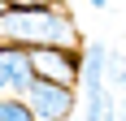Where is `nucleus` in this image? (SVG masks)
<instances>
[{"label":"nucleus","instance_id":"39448f33","mask_svg":"<svg viewBox=\"0 0 126 121\" xmlns=\"http://www.w3.org/2000/svg\"><path fill=\"white\" fill-rule=\"evenodd\" d=\"M0 121H35L26 95H0Z\"/></svg>","mask_w":126,"mask_h":121},{"label":"nucleus","instance_id":"0eeeda50","mask_svg":"<svg viewBox=\"0 0 126 121\" xmlns=\"http://www.w3.org/2000/svg\"><path fill=\"white\" fill-rule=\"evenodd\" d=\"M13 9H44V4H61V0H4Z\"/></svg>","mask_w":126,"mask_h":121},{"label":"nucleus","instance_id":"6e6552de","mask_svg":"<svg viewBox=\"0 0 126 121\" xmlns=\"http://www.w3.org/2000/svg\"><path fill=\"white\" fill-rule=\"evenodd\" d=\"M87 4H91V9H109V0H87Z\"/></svg>","mask_w":126,"mask_h":121},{"label":"nucleus","instance_id":"423d86ee","mask_svg":"<svg viewBox=\"0 0 126 121\" xmlns=\"http://www.w3.org/2000/svg\"><path fill=\"white\" fill-rule=\"evenodd\" d=\"M104 82L126 86V52H104Z\"/></svg>","mask_w":126,"mask_h":121},{"label":"nucleus","instance_id":"7ed1b4c3","mask_svg":"<svg viewBox=\"0 0 126 121\" xmlns=\"http://www.w3.org/2000/svg\"><path fill=\"white\" fill-rule=\"evenodd\" d=\"M31 65H35V78L83 86V52L78 48H31Z\"/></svg>","mask_w":126,"mask_h":121},{"label":"nucleus","instance_id":"1a4fd4ad","mask_svg":"<svg viewBox=\"0 0 126 121\" xmlns=\"http://www.w3.org/2000/svg\"><path fill=\"white\" fill-rule=\"evenodd\" d=\"M117 108H126V95H122V104H117Z\"/></svg>","mask_w":126,"mask_h":121},{"label":"nucleus","instance_id":"f257e3e1","mask_svg":"<svg viewBox=\"0 0 126 121\" xmlns=\"http://www.w3.org/2000/svg\"><path fill=\"white\" fill-rule=\"evenodd\" d=\"M0 43H22V48H78V22L61 4L44 9H0Z\"/></svg>","mask_w":126,"mask_h":121},{"label":"nucleus","instance_id":"20e7f679","mask_svg":"<svg viewBox=\"0 0 126 121\" xmlns=\"http://www.w3.org/2000/svg\"><path fill=\"white\" fill-rule=\"evenodd\" d=\"M35 82L31 48L22 43H0V95H26Z\"/></svg>","mask_w":126,"mask_h":121},{"label":"nucleus","instance_id":"f03ea898","mask_svg":"<svg viewBox=\"0 0 126 121\" xmlns=\"http://www.w3.org/2000/svg\"><path fill=\"white\" fill-rule=\"evenodd\" d=\"M26 104L35 112V121H70L78 104V86L52 82V78H35L31 91H26Z\"/></svg>","mask_w":126,"mask_h":121},{"label":"nucleus","instance_id":"9d476101","mask_svg":"<svg viewBox=\"0 0 126 121\" xmlns=\"http://www.w3.org/2000/svg\"><path fill=\"white\" fill-rule=\"evenodd\" d=\"M117 121H126V108H122V117H117Z\"/></svg>","mask_w":126,"mask_h":121},{"label":"nucleus","instance_id":"9b49d317","mask_svg":"<svg viewBox=\"0 0 126 121\" xmlns=\"http://www.w3.org/2000/svg\"><path fill=\"white\" fill-rule=\"evenodd\" d=\"M70 121H74V117H70Z\"/></svg>","mask_w":126,"mask_h":121}]
</instances>
